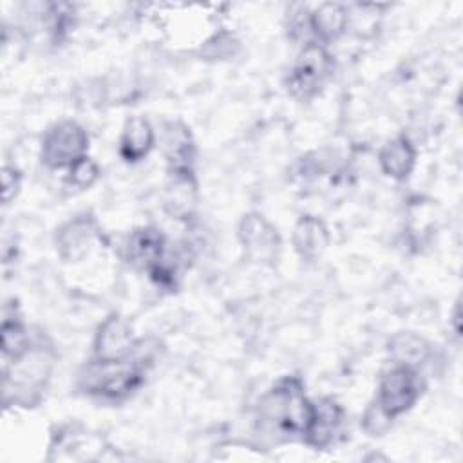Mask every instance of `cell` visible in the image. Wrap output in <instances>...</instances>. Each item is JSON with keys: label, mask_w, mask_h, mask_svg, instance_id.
Returning a JSON list of instances; mask_svg holds the SVG:
<instances>
[{"label": "cell", "mask_w": 463, "mask_h": 463, "mask_svg": "<svg viewBox=\"0 0 463 463\" xmlns=\"http://www.w3.org/2000/svg\"><path fill=\"white\" fill-rule=\"evenodd\" d=\"M423 389L425 383L418 369L394 364L380 376L374 402L391 420H396L416 405V402L421 398Z\"/></svg>", "instance_id": "5b68a950"}, {"label": "cell", "mask_w": 463, "mask_h": 463, "mask_svg": "<svg viewBox=\"0 0 463 463\" xmlns=\"http://www.w3.org/2000/svg\"><path fill=\"white\" fill-rule=\"evenodd\" d=\"M0 347H2V354H4L5 362L20 360L33 347L29 331L18 317H5L2 320Z\"/></svg>", "instance_id": "d6986e66"}, {"label": "cell", "mask_w": 463, "mask_h": 463, "mask_svg": "<svg viewBox=\"0 0 463 463\" xmlns=\"http://www.w3.org/2000/svg\"><path fill=\"white\" fill-rule=\"evenodd\" d=\"M313 418V400L304 392L298 376L279 378L259 400L257 425L280 439H302Z\"/></svg>", "instance_id": "6da1fadb"}, {"label": "cell", "mask_w": 463, "mask_h": 463, "mask_svg": "<svg viewBox=\"0 0 463 463\" xmlns=\"http://www.w3.org/2000/svg\"><path fill=\"white\" fill-rule=\"evenodd\" d=\"M349 25V9L338 2H326L307 14V27L317 42L327 45L338 40Z\"/></svg>", "instance_id": "e0dca14e"}, {"label": "cell", "mask_w": 463, "mask_h": 463, "mask_svg": "<svg viewBox=\"0 0 463 463\" xmlns=\"http://www.w3.org/2000/svg\"><path fill=\"white\" fill-rule=\"evenodd\" d=\"M22 186V174L16 166L4 165L2 168V201L4 204H9L20 192Z\"/></svg>", "instance_id": "7402d4cb"}, {"label": "cell", "mask_w": 463, "mask_h": 463, "mask_svg": "<svg viewBox=\"0 0 463 463\" xmlns=\"http://www.w3.org/2000/svg\"><path fill=\"white\" fill-rule=\"evenodd\" d=\"M387 351L394 364L409 365L418 369L430 354V344L416 333H396L387 344Z\"/></svg>", "instance_id": "ac0fdd59"}, {"label": "cell", "mask_w": 463, "mask_h": 463, "mask_svg": "<svg viewBox=\"0 0 463 463\" xmlns=\"http://www.w3.org/2000/svg\"><path fill=\"white\" fill-rule=\"evenodd\" d=\"M452 327H454V335L459 336V302H456L454 306V315H452Z\"/></svg>", "instance_id": "603a6c76"}, {"label": "cell", "mask_w": 463, "mask_h": 463, "mask_svg": "<svg viewBox=\"0 0 463 463\" xmlns=\"http://www.w3.org/2000/svg\"><path fill=\"white\" fill-rule=\"evenodd\" d=\"M136 351L127 358L87 362L76 376L78 391L103 403H121L132 398L143 387L150 365V356L136 354Z\"/></svg>", "instance_id": "7a4b0ae2"}, {"label": "cell", "mask_w": 463, "mask_h": 463, "mask_svg": "<svg viewBox=\"0 0 463 463\" xmlns=\"http://www.w3.org/2000/svg\"><path fill=\"white\" fill-rule=\"evenodd\" d=\"M89 134L72 119H61L51 125L40 146V159L51 170H67L78 159L87 156Z\"/></svg>", "instance_id": "277c9868"}, {"label": "cell", "mask_w": 463, "mask_h": 463, "mask_svg": "<svg viewBox=\"0 0 463 463\" xmlns=\"http://www.w3.org/2000/svg\"><path fill=\"white\" fill-rule=\"evenodd\" d=\"M163 152L168 170H194L197 148L190 128L183 121H168L165 125Z\"/></svg>", "instance_id": "5bb4252c"}, {"label": "cell", "mask_w": 463, "mask_h": 463, "mask_svg": "<svg viewBox=\"0 0 463 463\" xmlns=\"http://www.w3.org/2000/svg\"><path fill=\"white\" fill-rule=\"evenodd\" d=\"M197 179L194 170H168L163 206L174 219H188L197 204Z\"/></svg>", "instance_id": "7c38bea8"}, {"label": "cell", "mask_w": 463, "mask_h": 463, "mask_svg": "<svg viewBox=\"0 0 463 463\" xmlns=\"http://www.w3.org/2000/svg\"><path fill=\"white\" fill-rule=\"evenodd\" d=\"M335 58L327 47L317 40H309L298 51L288 76L286 89L297 101H311L320 94L333 78Z\"/></svg>", "instance_id": "3957f363"}, {"label": "cell", "mask_w": 463, "mask_h": 463, "mask_svg": "<svg viewBox=\"0 0 463 463\" xmlns=\"http://www.w3.org/2000/svg\"><path fill=\"white\" fill-rule=\"evenodd\" d=\"M99 174L101 170L98 163L92 157L83 156L71 168H67L65 183L74 186L76 190H89L99 179Z\"/></svg>", "instance_id": "ffe728a7"}, {"label": "cell", "mask_w": 463, "mask_h": 463, "mask_svg": "<svg viewBox=\"0 0 463 463\" xmlns=\"http://www.w3.org/2000/svg\"><path fill=\"white\" fill-rule=\"evenodd\" d=\"M391 423H392V420L380 409V405L376 402H373L362 416V429L369 436H383L387 432V429L391 427Z\"/></svg>", "instance_id": "44dd1931"}, {"label": "cell", "mask_w": 463, "mask_h": 463, "mask_svg": "<svg viewBox=\"0 0 463 463\" xmlns=\"http://www.w3.org/2000/svg\"><path fill=\"white\" fill-rule=\"evenodd\" d=\"M416 159H418L416 146L405 134H400L389 139L380 148V154H378V163L382 172L394 181L409 179V175L416 166Z\"/></svg>", "instance_id": "2e32d148"}, {"label": "cell", "mask_w": 463, "mask_h": 463, "mask_svg": "<svg viewBox=\"0 0 463 463\" xmlns=\"http://www.w3.org/2000/svg\"><path fill=\"white\" fill-rule=\"evenodd\" d=\"M156 145V132L145 116H130L119 136V156L125 163L143 161Z\"/></svg>", "instance_id": "9a60e30c"}, {"label": "cell", "mask_w": 463, "mask_h": 463, "mask_svg": "<svg viewBox=\"0 0 463 463\" xmlns=\"http://www.w3.org/2000/svg\"><path fill=\"white\" fill-rule=\"evenodd\" d=\"M96 235L98 230L94 219L90 215H76L56 230V251L63 260L78 262L87 257Z\"/></svg>", "instance_id": "30bf717a"}, {"label": "cell", "mask_w": 463, "mask_h": 463, "mask_svg": "<svg viewBox=\"0 0 463 463\" xmlns=\"http://www.w3.org/2000/svg\"><path fill=\"white\" fill-rule=\"evenodd\" d=\"M239 242L244 257L250 262L271 266L279 260L282 250V239L277 228L259 212H250L241 217L237 228Z\"/></svg>", "instance_id": "8992f818"}, {"label": "cell", "mask_w": 463, "mask_h": 463, "mask_svg": "<svg viewBox=\"0 0 463 463\" xmlns=\"http://www.w3.org/2000/svg\"><path fill=\"white\" fill-rule=\"evenodd\" d=\"M331 235L322 219L317 215L306 213L300 215L293 226L291 242L293 250L302 260H317L329 246Z\"/></svg>", "instance_id": "4fadbf2b"}, {"label": "cell", "mask_w": 463, "mask_h": 463, "mask_svg": "<svg viewBox=\"0 0 463 463\" xmlns=\"http://www.w3.org/2000/svg\"><path fill=\"white\" fill-rule=\"evenodd\" d=\"M137 340L134 338V331L130 322L119 313H110L98 326L94 335V358L103 360H118L127 358L136 351Z\"/></svg>", "instance_id": "ba28073f"}, {"label": "cell", "mask_w": 463, "mask_h": 463, "mask_svg": "<svg viewBox=\"0 0 463 463\" xmlns=\"http://www.w3.org/2000/svg\"><path fill=\"white\" fill-rule=\"evenodd\" d=\"M345 420L344 407L333 398H320L313 402V418L302 438L311 449H326L333 443Z\"/></svg>", "instance_id": "8fae6325"}, {"label": "cell", "mask_w": 463, "mask_h": 463, "mask_svg": "<svg viewBox=\"0 0 463 463\" xmlns=\"http://www.w3.org/2000/svg\"><path fill=\"white\" fill-rule=\"evenodd\" d=\"M168 253V242L156 226H141L130 232L125 244V257L136 269L150 273Z\"/></svg>", "instance_id": "9c48e42d"}, {"label": "cell", "mask_w": 463, "mask_h": 463, "mask_svg": "<svg viewBox=\"0 0 463 463\" xmlns=\"http://www.w3.org/2000/svg\"><path fill=\"white\" fill-rule=\"evenodd\" d=\"M9 364H13V376L5 374L4 385L13 383L14 400L22 405L29 407L38 403L51 374L52 358L47 354V351L31 347L27 354Z\"/></svg>", "instance_id": "52a82bcc"}]
</instances>
